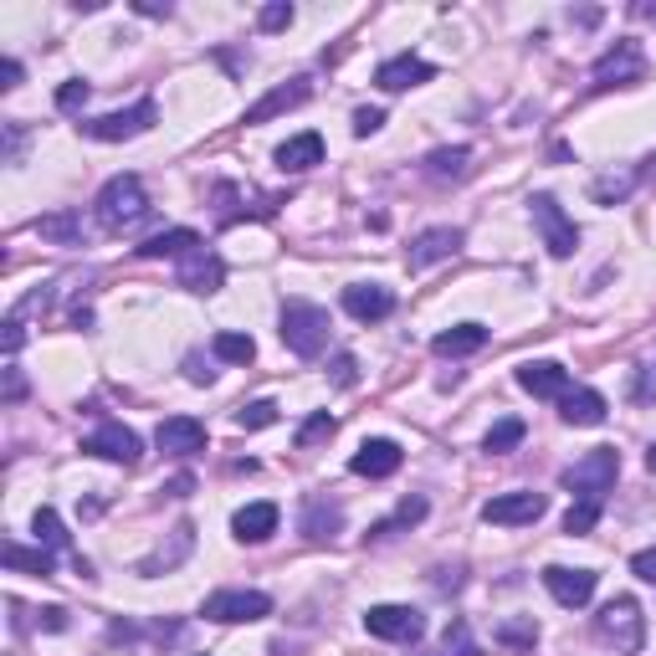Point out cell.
<instances>
[{
    "label": "cell",
    "instance_id": "f35d334b",
    "mask_svg": "<svg viewBox=\"0 0 656 656\" xmlns=\"http://www.w3.org/2000/svg\"><path fill=\"white\" fill-rule=\"evenodd\" d=\"M497 642H503V646H534L538 642L534 616H528V620H503V626H497Z\"/></svg>",
    "mask_w": 656,
    "mask_h": 656
},
{
    "label": "cell",
    "instance_id": "d6986e66",
    "mask_svg": "<svg viewBox=\"0 0 656 656\" xmlns=\"http://www.w3.org/2000/svg\"><path fill=\"white\" fill-rule=\"evenodd\" d=\"M436 78V68L431 62H421V57H390V62H380V72H375V82L385 88V93H405V88H421V82H431Z\"/></svg>",
    "mask_w": 656,
    "mask_h": 656
},
{
    "label": "cell",
    "instance_id": "7a4b0ae2",
    "mask_svg": "<svg viewBox=\"0 0 656 656\" xmlns=\"http://www.w3.org/2000/svg\"><path fill=\"white\" fill-rule=\"evenodd\" d=\"M620 477V452L616 446H595L564 472V487L575 493V503H605V493L616 487Z\"/></svg>",
    "mask_w": 656,
    "mask_h": 656
},
{
    "label": "cell",
    "instance_id": "9c48e42d",
    "mask_svg": "<svg viewBox=\"0 0 656 656\" xmlns=\"http://www.w3.org/2000/svg\"><path fill=\"white\" fill-rule=\"evenodd\" d=\"M364 630L380 642H421L426 636V616L411 605H370L364 610Z\"/></svg>",
    "mask_w": 656,
    "mask_h": 656
},
{
    "label": "cell",
    "instance_id": "7bdbcfd3",
    "mask_svg": "<svg viewBox=\"0 0 656 656\" xmlns=\"http://www.w3.org/2000/svg\"><path fill=\"white\" fill-rule=\"evenodd\" d=\"M630 401H636V405H652V401H656V364H642V370H636Z\"/></svg>",
    "mask_w": 656,
    "mask_h": 656
},
{
    "label": "cell",
    "instance_id": "4fadbf2b",
    "mask_svg": "<svg viewBox=\"0 0 656 656\" xmlns=\"http://www.w3.org/2000/svg\"><path fill=\"white\" fill-rule=\"evenodd\" d=\"M344 313L360 323H380L395 313V293L385 282H354V287H344Z\"/></svg>",
    "mask_w": 656,
    "mask_h": 656
},
{
    "label": "cell",
    "instance_id": "44dd1931",
    "mask_svg": "<svg viewBox=\"0 0 656 656\" xmlns=\"http://www.w3.org/2000/svg\"><path fill=\"white\" fill-rule=\"evenodd\" d=\"M221 282H226V268H221V256L215 252H195V256H185L180 262V287H190V293H221Z\"/></svg>",
    "mask_w": 656,
    "mask_h": 656
},
{
    "label": "cell",
    "instance_id": "ab89813d",
    "mask_svg": "<svg viewBox=\"0 0 656 656\" xmlns=\"http://www.w3.org/2000/svg\"><path fill=\"white\" fill-rule=\"evenodd\" d=\"M256 27H262V31H287V27H293V6H287V0L262 6V11H256Z\"/></svg>",
    "mask_w": 656,
    "mask_h": 656
},
{
    "label": "cell",
    "instance_id": "8d00e7d4",
    "mask_svg": "<svg viewBox=\"0 0 656 656\" xmlns=\"http://www.w3.org/2000/svg\"><path fill=\"white\" fill-rule=\"evenodd\" d=\"M601 523V503H569V513H564V534H589Z\"/></svg>",
    "mask_w": 656,
    "mask_h": 656
},
{
    "label": "cell",
    "instance_id": "e575fe53",
    "mask_svg": "<svg viewBox=\"0 0 656 656\" xmlns=\"http://www.w3.org/2000/svg\"><path fill=\"white\" fill-rule=\"evenodd\" d=\"M421 518H426V497H405L401 508H395V518L375 523V534H370V538H390L395 528H411V523H421Z\"/></svg>",
    "mask_w": 656,
    "mask_h": 656
},
{
    "label": "cell",
    "instance_id": "603a6c76",
    "mask_svg": "<svg viewBox=\"0 0 656 656\" xmlns=\"http://www.w3.org/2000/svg\"><path fill=\"white\" fill-rule=\"evenodd\" d=\"M190 549H195V523H174L170 549H164V544H160V549L149 554V559H139V575H144V579H160V575H170V569H174V564H180V559H185Z\"/></svg>",
    "mask_w": 656,
    "mask_h": 656
},
{
    "label": "cell",
    "instance_id": "4316f807",
    "mask_svg": "<svg viewBox=\"0 0 656 656\" xmlns=\"http://www.w3.org/2000/svg\"><path fill=\"white\" fill-rule=\"evenodd\" d=\"M313 164H323V139L313 134H293L287 144L277 149V170L282 174H303V170H313Z\"/></svg>",
    "mask_w": 656,
    "mask_h": 656
},
{
    "label": "cell",
    "instance_id": "f1b7e54d",
    "mask_svg": "<svg viewBox=\"0 0 656 656\" xmlns=\"http://www.w3.org/2000/svg\"><path fill=\"white\" fill-rule=\"evenodd\" d=\"M41 242H57V246H78L82 242V215L78 211H52V215H37L31 221Z\"/></svg>",
    "mask_w": 656,
    "mask_h": 656
},
{
    "label": "cell",
    "instance_id": "30bf717a",
    "mask_svg": "<svg viewBox=\"0 0 656 656\" xmlns=\"http://www.w3.org/2000/svg\"><path fill=\"white\" fill-rule=\"evenodd\" d=\"M549 513V497L544 493H497L483 503V518L497 528H523V523H538Z\"/></svg>",
    "mask_w": 656,
    "mask_h": 656
},
{
    "label": "cell",
    "instance_id": "6da1fadb",
    "mask_svg": "<svg viewBox=\"0 0 656 656\" xmlns=\"http://www.w3.org/2000/svg\"><path fill=\"white\" fill-rule=\"evenodd\" d=\"M93 211H98V226L113 231V236L139 226V221L149 215V195H144V185H139V174H113V180L98 190Z\"/></svg>",
    "mask_w": 656,
    "mask_h": 656
},
{
    "label": "cell",
    "instance_id": "3957f363",
    "mask_svg": "<svg viewBox=\"0 0 656 656\" xmlns=\"http://www.w3.org/2000/svg\"><path fill=\"white\" fill-rule=\"evenodd\" d=\"M277 334L297 360H319L323 349H329V313L319 303H287L277 319Z\"/></svg>",
    "mask_w": 656,
    "mask_h": 656
},
{
    "label": "cell",
    "instance_id": "d590c367",
    "mask_svg": "<svg viewBox=\"0 0 656 656\" xmlns=\"http://www.w3.org/2000/svg\"><path fill=\"white\" fill-rule=\"evenodd\" d=\"M442 656H483V646L472 642V626H467V620H452V626H446Z\"/></svg>",
    "mask_w": 656,
    "mask_h": 656
},
{
    "label": "cell",
    "instance_id": "f546056e",
    "mask_svg": "<svg viewBox=\"0 0 656 656\" xmlns=\"http://www.w3.org/2000/svg\"><path fill=\"white\" fill-rule=\"evenodd\" d=\"M0 559H6V569H27V575H52V549H27V544H16V538H6L0 544Z\"/></svg>",
    "mask_w": 656,
    "mask_h": 656
},
{
    "label": "cell",
    "instance_id": "484cf974",
    "mask_svg": "<svg viewBox=\"0 0 656 656\" xmlns=\"http://www.w3.org/2000/svg\"><path fill=\"white\" fill-rule=\"evenodd\" d=\"M421 170H426V180H436V185H446V180H467V170H472V149H467V144L431 149L426 160H421Z\"/></svg>",
    "mask_w": 656,
    "mask_h": 656
},
{
    "label": "cell",
    "instance_id": "b9f144b4",
    "mask_svg": "<svg viewBox=\"0 0 656 656\" xmlns=\"http://www.w3.org/2000/svg\"><path fill=\"white\" fill-rule=\"evenodd\" d=\"M88 93H93V88H88L82 78H68L62 88H57V108H62V113H78V108L88 103Z\"/></svg>",
    "mask_w": 656,
    "mask_h": 656
},
{
    "label": "cell",
    "instance_id": "52a82bcc",
    "mask_svg": "<svg viewBox=\"0 0 656 656\" xmlns=\"http://www.w3.org/2000/svg\"><path fill=\"white\" fill-rule=\"evenodd\" d=\"M528 215H534V226H538V236H544V246H549V256H575V246H579V226L564 215V205L554 201V195H534L528 201Z\"/></svg>",
    "mask_w": 656,
    "mask_h": 656
},
{
    "label": "cell",
    "instance_id": "11a10c76",
    "mask_svg": "<svg viewBox=\"0 0 656 656\" xmlns=\"http://www.w3.org/2000/svg\"><path fill=\"white\" fill-rule=\"evenodd\" d=\"M646 467H652V477H656V442H652V452H646Z\"/></svg>",
    "mask_w": 656,
    "mask_h": 656
},
{
    "label": "cell",
    "instance_id": "5bb4252c",
    "mask_svg": "<svg viewBox=\"0 0 656 656\" xmlns=\"http://www.w3.org/2000/svg\"><path fill=\"white\" fill-rule=\"evenodd\" d=\"M518 385L534 401H564L569 395V370L554 360H528V364H518Z\"/></svg>",
    "mask_w": 656,
    "mask_h": 656
},
{
    "label": "cell",
    "instance_id": "d4e9b609",
    "mask_svg": "<svg viewBox=\"0 0 656 656\" xmlns=\"http://www.w3.org/2000/svg\"><path fill=\"white\" fill-rule=\"evenodd\" d=\"M605 411H610V405H605L601 390H569V395L559 401V421H564V426H601Z\"/></svg>",
    "mask_w": 656,
    "mask_h": 656
},
{
    "label": "cell",
    "instance_id": "836d02e7",
    "mask_svg": "<svg viewBox=\"0 0 656 656\" xmlns=\"http://www.w3.org/2000/svg\"><path fill=\"white\" fill-rule=\"evenodd\" d=\"M339 431V421L329 411H313L309 421H303V426H297V446H303V452H313V446H323L329 442V436H334Z\"/></svg>",
    "mask_w": 656,
    "mask_h": 656
},
{
    "label": "cell",
    "instance_id": "74e56055",
    "mask_svg": "<svg viewBox=\"0 0 656 656\" xmlns=\"http://www.w3.org/2000/svg\"><path fill=\"white\" fill-rule=\"evenodd\" d=\"M272 421H277V405L272 401H252V405L236 411V426L242 431H262V426H272Z\"/></svg>",
    "mask_w": 656,
    "mask_h": 656
},
{
    "label": "cell",
    "instance_id": "bcb514c9",
    "mask_svg": "<svg viewBox=\"0 0 656 656\" xmlns=\"http://www.w3.org/2000/svg\"><path fill=\"white\" fill-rule=\"evenodd\" d=\"M630 575H636V579H646V585H656V549L630 554Z\"/></svg>",
    "mask_w": 656,
    "mask_h": 656
},
{
    "label": "cell",
    "instance_id": "1f68e13d",
    "mask_svg": "<svg viewBox=\"0 0 656 656\" xmlns=\"http://www.w3.org/2000/svg\"><path fill=\"white\" fill-rule=\"evenodd\" d=\"M31 534H37V544L41 549H72V538H68V528H62V518H57L52 508H37L31 513Z\"/></svg>",
    "mask_w": 656,
    "mask_h": 656
},
{
    "label": "cell",
    "instance_id": "2e32d148",
    "mask_svg": "<svg viewBox=\"0 0 656 656\" xmlns=\"http://www.w3.org/2000/svg\"><path fill=\"white\" fill-rule=\"evenodd\" d=\"M297 528H303V538H309V544H329V538L344 528V508H339L334 497L313 493L309 503H303V518H297Z\"/></svg>",
    "mask_w": 656,
    "mask_h": 656
},
{
    "label": "cell",
    "instance_id": "ffe728a7",
    "mask_svg": "<svg viewBox=\"0 0 656 656\" xmlns=\"http://www.w3.org/2000/svg\"><path fill=\"white\" fill-rule=\"evenodd\" d=\"M456 252H462V231L431 226L411 242V268H436V262H446V256H456Z\"/></svg>",
    "mask_w": 656,
    "mask_h": 656
},
{
    "label": "cell",
    "instance_id": "cb8c5ba5",
    "mask_svg": "<svg viewBox=\"0 0 656 656\" xmlns=\"http://www.w3.org/2000/svg\"><path fill=\"white\" fill-rule=\"evenodd\" d=\"M201 236H195V231L190 226H174V231H160V236H149L144 246H139V256H149V262H164V256H170V262H185V256H195L201 252Z\"/></svg>",
    "mask_w": 656,
    "mask_h": 656
},
{
    "label": "cell",
    "instance_id": "ac0fdd59",
    "mask_svg": "<svg viewBox=\"0 0 656 656\" xmlns=\"http://www.w3.org/2000/svg\"><path fill=\"white\" fill-rule=\"evenodd\" d=\"M154 442H160V452H170V456H190V452H201L205 446V426L195 421V415H170V421H160Z\"/></svg>",
    "mask_w": 656,
    "mask_h": 656
},
{
    "label": "cell",
    "instance_id": "f6af8a7d",
    "mask_svg": "<svg viewBox=\"0 0 656 656\" xmlns=\"http://www.w3.org/2000/svg\"><path fill=\"white\" fill-rule=\"evenodd\" d=\"M0 395H6V405L27 401V375H21V370H16V364H6V390H0Z\"/></svg>",
    "mask_w": 656,
    "mask_h": 656
},
{
    "label": "cell",
    "instance_id": "816d5d0a",
    "mask_svg": "<svg viewBox=\"0 0 656 656\" xmlns=\"http://www.w3.org/2000/svg\"><path fill=\"white\" fill-rule=\"evenodd\" d=\"M0 88H6V93H11V88H21V62H16V57H6V62H0Z\"/></svg>",
    "mask_w": 656,
    "mask_h": 656
},
{
    "label": "cell",
    "instance_id": "d6a6232c",
    "mask_svg": "<svg viewBox=\"0 0 656 656\" xmlns=\"http://www.w3.org/2000/svg\"><path fill=\"white\" fill-rule=\"evenodd\" d=\"M523 436H528V426H523L518 415H503V421H497V426H493V431H487V436H483V452L503 456V452H513V446H518Z\"/></svg>",
    "mask_w": 656,
    "mask_h": 656
},
{
    "label": "cell",
    "instance_id": "277c9868",
    "mask_svg": "<svg viewBox=\"0 0 656 656\" xmlns=\"http://www.w3.org/2000/svg\"><path fill=\"white\" fill-rule=\"evenodd\" d=\"M595 636H601L605 646H616L620 656H636L646 642V616L642 605L630 601V595H616V601L601 605V616H595Z\"/></svg>",
    "mask_w": 656,
    "mask_h": 656
},
{
    "label": "cell",
    "instance_id": "7dc6e473",
    "mask_svg": "<svg viewBox=\"0 0 656 656\" xmlns=\"http://www.w3.org/2000/svg\"><path fill=\"white\" fill-rule=\"evenodd\" d=\"M21 144H27V129L6 123V164H21Z\"/></svg>",
    "mask_w": 656,
    "mask_h": 656
},
{
    "label": "cell",
    "instance_id": "9a60e30c",
    "mask_svg": "<svg viewBox=\"0 0 656 656\" xmlns=\"http://www.w3.org/2000/svg\"><path fill=\"white\" fill-rule=\"evenodd\" d=\"M309 98H313V82L309 78L282 82V88H272L268 98H256V103L246 108V123H272L277 113H293V108H303Z\"/></svg>",
    "mask_w": 656,
    "mask_h": 656
},
{
    "label": "cell",
    "instance_id": "7402d4cb",
    "mask_svg": "<svg viewBox=\"0 0 656 656\" xmlns=\"http://www.w3.org/2000/svg\"><path fill=\"white\" fill-rule=\"evenodd\" d=\"M277 503H246V508H236V518H231V534L242 538V544H262V538L277 534Z\"/></svg>",
    "mask_w": 656,
    "mask_h": 656
},
{
    "label": "cell",
    "instance_id": "8fae6325",
    "mask_svg": "<svg viewBox=\"0 0 656 656\" xmlns=\"http://www.w3.org/2000/svg\"><path fill=\"white\" fill-rule=\"evenodd\" d=\"M646 78V57L636 41H616V52H605L601 62H595V88H636V82Z\"/></svg>",
    "mask_w": 656,
    "mask_h": 656
},
{
    "label": "cell",
    "instance_id": "c3c4849f",
    "mask_svg": "<svg viewBox=\"0 0 656 656\" xmlns=\"http://www.w3.org/2000/svg\"><path fill=\"white\" fill-rule=\"evenodd\" d=\"M37 626L41 630H68V610H62V605H47V610H37Z\"/></svg>",
    "mask_w": 656,
    "mask_h": 656
},
{
    "label": "cell",
    "instance_id": "f907efd6",
    "mask_svg": "<svg viewBox=\"0 0 656 656\" xmlns=\"http://www.w3.org/2000/svg\"><path fill=\"white\" fill-rule=\"evenodd\" d=\"M354 370H360L354 354H339V360H334V385H354Z\"/></svg>",
    "mask_w": 656,
    "mask_h": 656
},
{
    "label": "cell",
    "instance_id": "ee69618b",
    "mask_svg": "<svg viewBox=\"0 0 656 656\" xmlns=\"http://www.w3.org/2000/svg\"><path fill=\"white\" fill-rule=\"evenodd\" d=\"M380 129H385V108H354V134L370 139V134H380Z\"/></svg>",
    "mask_w": 656,
    "mask_h": 656
},
{
    "label": "cell",
    "instance_id": "db71d44e",
    "mask_svg": "<svg viewBox=\"0 0 656 656\" xmlns=\"http://www.w3.org/2000/svg\"><path fill=\"white\" fill-rule=\"evenodd\" d=\"M139 16H170V6H160V0H134Z\"/></svg>",
    "mask_w": 656,
    "mask_h": 656
},
{
    "label": "cell",
    "instance_id": "681fc988",
    "mask_svg": "<svg viewBox=\"0 0 656 656\" xmlns=\"http://www.w3.org/2000/svg\"><path fill=\"white\" fill-rule=\"evenodd\" d=\"M21 344H27V323L11 313V319H6V354H16Z\"/></svg>",
    "mask_w": 656,
    "mask_h": 656
},
{
    "label": "cell",
    "instance_id": "f5cc1de1",
    "mask_svg": "<svg viewBox=\"0 0 656 656\" xmlns=\"http://www.w3.org/2000/svg\"><path fill=\"white\" fill-rule=\"evenodd\" d=\"M185 375H190V385H211L215 370H201V354H190V360H185Z\"/></svg>",
    "mask_w": 656,
    "mask_h": 656
},
{
    "label": "cell",
    "instance_id": "7c38bea8",
    "mask_svg": "<svg viewBox=\"0 0 656 656\" xmlns=\"http://www.w3.org/2000/svg\"><path fill=\"white\" fill-rule=\"evenodd\" d=\"M595 585H601V575H595V569H569V564H549V569H544V589H549L559 605H569V610L589 605Z\"/></svg>",
    "mask_w": 656,
    "mask_h": 656
},
{
    "label": "cell",
    "instance_id": "5b68a950",
    "mask_svg": "<svg viewBox=\"0 0 656 656\" xmlns=\"http://www.w3.org/2000/svg\"><path fill=\"white\" fill-rule=\"evenodd\" d=\"M201 616L221 620V626H252V620L272 616V595H262V589H215V595H205Z\"/></svg>",
    "mask_w": 656,
    "mask_h": 656
},
{
    "label": "cell",
    "instance_id": "8992f818",
    "mask_svg": "<svg viewBox=\"0 0 656 656\" xmlns=\"http://www.w3.org/2000/svg\"><path fill=\"white\" fill-rule=\"evenodd\" d=\"M154 119H160L154 98H139L134 108H119V113H103V119H88V123H82V134L98 139V144H123V139L149 134V129H154Z\"/></svg>",
    "mask_w": 656,
    "mask_h": 656
},
{
    "label": "cell",
    "instance_id": "60d3db41",
    "mask_svg": "<svg viewBox=\"0 0 656 656\" xmlns=\"http://www.w3.org/2000/svg\"><path fill=\"white\" fill-rule=\"evenodd\" d=\"M630 185H636V174H610V180H595V185H589V195H595V201L601 205H610V201H620V195H630Z\"/></svg>",
    "mask_w": 656,
    "mask_h": 656
},
{
    "label": "cell",
    "instance_id": "ba28073f",
    "mask_svg": "<svg viewBox=\"0 0 656 656\" xmlns=\"http://www.w3.org/2000/svg\"><path fill=\"white\" fill-rule=\"evenodd\" d=\"M88 456H103L113 467H139V456H144V442H139V431H129L123 421H103V426L82 442Z\"/></svg>",
    "mask_w": 656,
    "mask_h": 656
},
{
    "label": "cell",
    "instance_id": "83f0119b",
    "mask_svg": "<svg viewBox=\"0 0 656 656\" xmlns=\"http://www.w3.org/2000/svg\"><path fill=\"white\" fill-rule=\"evenodd\" d=\"M487 344V329L483 323H456V329H442V334L431 339V349L442 354V360H462V354H477Z\"/></svg>",
    "mask_w": 656,
    "mask_h": 656
},
{
    "label": "cell",
    "instance_id": "4dcf8cb0",
    "mask_svg": "<svg viewBox=\"0 0 656 656\" xmlns=\"http://www.w3.org/2000/svg\"><path fill=\"white\" fill-rule=\"evenodd\" d=\"M211 354L221 364H252L256 360V344L252 334H236V329H221V334L211 339Z\"/></svg>",
    "mask_w": 656,
    "mask_h": 656
},
{
    "label": "cell",
    "instance_id": "e0dca14e",
    "mask_svg": "<svg viewBox=\"0 0 656 656\" xmlns=\"http://www.w3.org/2000/svg\"><path fill=\"white\" fill-rule=\"evenodd\" d=\"M349 472H354V477H370V483H380V477H390V472H401V446L385 442V436H375V442H364L360 452L349 456Z\"/></svg>",
    "mask_w": 656,
    "mask_h": 656
}]
</instances>
